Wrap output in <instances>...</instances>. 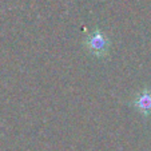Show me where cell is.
<instances>
[{
  "mask_svg": "<svg viewBox=\"0 0 151 151\" xmlns=\"http://www.w3.org/2000/svg\"><path fill=\"white\" fill-rule=\"evenodd\" d=\"M131 104L145 116L151 115V91L148 88H143L135 95V98L131 100Z\"/></svg>",
  "mask_w": 151,
  "mask_h": 151,
  "instance_id": "2",
  "label": "cell"
},
{
  "mask_svg": "<svg viewBox=\"0 0 151 151\" xmlns=\"http://www.w3.org/2000/svg\"><path fill=\"white\" fill-rule=\"evenodd\" d=\"M84 47L94 56L102 58L109 54L110 40L100 29H95L94 32L87 35V37L84 39Z\"/></svg>",
  "mask_w": 151,
  "mask_h": 151,
  "instance_id": "1",
  "label": "cell"
}]
</instances>
